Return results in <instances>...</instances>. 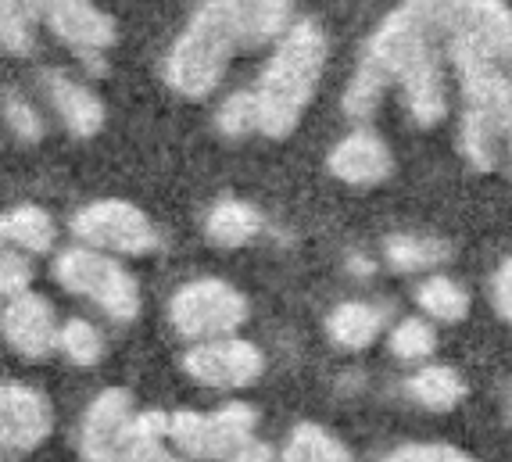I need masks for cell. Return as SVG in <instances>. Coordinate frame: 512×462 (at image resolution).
<instances>
[{
	"mask_svg": "<svg viewBox=\"0 0 512 462\" xmlns=\"http://www.w3.org/2000/svg\"><path fill=\"white\" fill-rule=\"evenodd\" d=\"M294 0H205L165 58V79L180 97H208L230 61L280 40L294 26Z\"/></svg>",
	"mask_w": 512,
	"mask_h": 462,
	"instance_id": "cell-1",
	"label": "cell"
},
{
	"mask_svg": "<svg viewBox=\"0 0 512 462\" xmlns=\"http://www.w3.org/2000/svg\"><path fill=\"white\" fill-rule=\"evenodd\" d=\"M444 47L427 22L405 0L402 8L376 26L366 43V65H373L387 83H398L402 101L416 126H437L448 115V76H444Z\"/></svg>",
	"mask_w": 512,
	"mask_h": 462,
	"instance_id": "cell-2",
	"label": "cell"
},
{
	"mask_svg": "<svg viewBox=\"0 0 512 462\" xmlns=\"http://www.w3.org/2000/svg\"><path fill=\"white\" fill-rule=\"evenodd\" d=\"M326 33L301 18L276 40V51L255 83V108H258V133L265 137H291L298 129L301 115L316 97L319 79L326 69Z\"/></svg>",
	"mask_w": 512,
	"mask_h": 462,
	"instance_id": "cell-3",
	"label": "cell"
},
{
	"mask_svg": "<svg viewBox=\"0 0 512 462\" xmlns=\"http://www.w3.org/2000/svg\"><path fill=\"white\" fill-rule=\"evenodd\" d=\"M430 33L441 40L448 61L455 54L509 65L512 61V8L505 0H409Z\"/></svg>",
	"mask_w": 512,
	"mask_h": 462,
	"instance_id": "cell-4",
	"label": "cell"
},
{
	"mask_svg": "<svg viewBox=\"0 0 512 462\" xmlns=\"http://www.w3.org/2000/svg\"><path fill=\"white\" fill-rule=\"evenodd\" d=\"M54 276L65 291L79 294V298L94 301L104 316L129 323L140 312V287L137 276L126 266H119L108 251L97 248H69L54 262Z\"/></svg>",
	"mask_w": 512,
	"mask_h": 462,
	"instance_id": "cell-5",
	"label": "cell"
},
{
	"mask_svg": "<svg viewBox=\"0 0 512 462\" xmlns=\"http://www.w3.org/2000/svg\"><path fill=\"white\" fill-rule=\"evenodd\" d=\"M258 412L251 405H222L215 412H169V441L187 459L226 462L244 441L255 437Z\"/></svg>",
	"mask_w": 512,
	"mask_h": 462,
	"instance_id": "cell-6",
	"label": "cell"
},
{
	"mask_svg": "<svg viewBox=\"0 0 512 462\" xmlns=\"http://www.w3.org/2000/svg\"><path fill=\"white\" fill-rule=\"evenodd\" d=\"M172 326L190 341H215L237 334L248 319V298L226 280H194L172 298Z\"/></svg>",
	"mask_w": 512,
	"mask_h": 462,
	"instance_id": "cell-7",
	"label": "cell"
},
{
	"mask_svg": "<svg viewBox=\"0 0 512 462\" xmlns=\"http://www.w3.org/2000/svg\"><path fill=\"white\" fill-rule=\"evenodd\" d=\"M72 233L86 248L108 251V255H147L158 248V230L144 208H137L133 201H119V197L79 208L72 219Z\"/></svg>",
	"mask_w": 512,
	"mask_h": 462,
	"instance_id": "cell-8",
	"label": "cell"
},
{
	"mask_svg": "<svg viewBox=\"0 0 512 462\" xmlns=\"http://www.w3.org/2000/svg\"><path fill=\"white\" fill-rule=\"evenodd\" d=\"M137 423L133 394L122 387H108L90 402L79 427V452L86 462H122Z\"/></svg>",
	"mask_w": 512,
	"mask_h": 462,
	"instance_id": "cell-9",
	"label": "cell"
},
{
	"mask_svg": "<svg viewBox=\"0 0 512 462\" xmlns=\"http://www.w3.org/2000/svg\"><path fill=\"white\" fill-rule=\"evenodd\" d=\"M183 369L205 387H248L262 377L265 355L240 337H215L197 341L183 359Z\"/></svg>",
	"mask_w": 512,
	"mask_h": 462,
	"instance_id": "cell-10",
	"label": "cell"
},
{
	"mask_svg": "<svg viewBox=\"0 0 512 462\" xmlns=\"http://www.w3.org/2000/svg\"><path fill=\"white\" fill-rule=\"evenodd\" d=\"M47 29L90 69L104 72V54L115 43V22L94 0H58L51 8V18H47Z\"/></svg>",
	"mask_w": 512,
	"mask_h": 462,
	"instance_id": "cell-11",
	"label": "cell"
},
{
	"mask_svg": "<svg viewBox=\"0 0 512 462\" xmlns=\"http://www.w3.org/2000/svg\"><path fill=\"white\" fill-rule=\"evenodd\" d=\"M54 430V409L40 391L22 384H0V448L33 452Z\"/></svg>",
	"mask_w": 512,
	"mask_h": 462,
	"instance_id": "cell-12",
	"label": "cell"
},
{
	"mask_svg": "<svg viewBox=\"0 0 512 462\" xmlns=\"http://www.w3.org/2000/svg\"><path fill=\"white\" fill-rule=\"evenodd\" d=\"M58 330L61 326L54 323L51 301L33 291L15 294L0 308V334L26 359H47L58 348Z\"/></svg>",
	"mask_w": 512,
	"mask_h": 462,
	"instance_id": "cell-13",
	"label": "cell"
},
{
	"mask_svg": "<svg viewBox=\"0 0 512 462\" xmlns=\"http://www.w3.org/2000/svg\"><path fill=\"white\" fill-rule=\"evenodd\" d=\"M330 172L337 180L351 183V187H376L384 183L394 169V158L387 144L369 129H355L341 144H333L330 151Z\"/></svg>",
	"mask_w": 512,
	"mask_h": 462,
	"instance_id": "cell-14",
	"label": "cell"
},
{
	"mask_svg": "<svg viewBox=\"0 0 512 462\" xmlns=\"http://www.w3.org/2000/svg\"><path fill=\"white\" fill-rule=\"evenodd\" d=\"M43 86H47V94H51V101H54V112L69 126V133H76V137H97V133H101L104 104L90 86L65 76V72H47Z\"/></svg>",
	"mask_w": 512,
	"mask_h": 462,
	"instance_id": "cell-15",
	"label": "cell"
},
{
	"mask_svg": "<svg viewBox=\"0 0 512 462\" xmlns=\"http://www.w3.org/2000/svg\"><path fill=\"white\" fill-rule=\"evenodd\" d=\"M58 0H0V47L11 54H29L36 33L47 26Z\"/></svg>",
	"mask_w": 512,
	"mask_h": 462,
	"instance_id": "cell-16",
	"label": "cell"
},
{
	"mask_svg": "<svg viewBox=\"0 0 512 462\" xmlns=\"http://www.w3.org/2000/svg\"><path fill=\"white\" fill-rule=\"evenodd\" d=\"M380 330H384V312L376 305H369V301H344L326 319V334L344 351L369 348L380 337Z\"/></svg>",
	"mask_w": 512,
	"mask_h": 462,
	"instance_id": "cell-17",
	"label": "cell"
},
{
	"mask_svg": "<svg viewBox=\"0 0 512 462\" xmlns=\"http://www.w3.org/2000/svg\"><path fill=\"white\" fill-rule=\"evenodd\" d=\"M0 244L26 251V255H43L54 248V219L40 205H18L0 215Z\"/></svg>",
	"mask_w": 512,
	"mask_h": 462,
	"instance_id": "cell-18",
	"label": "cell"
},
{
	"mask_svg": "<svg viewBox=\"0 0 512 462\" xmlns=\"http://www.w3.org/2000/svg\"><path fill=\"white\" fill-rule=\"evenodd\" d=\"M387 266L398 273H419V269H434L452 258V244L441 237H423V233H398L387 240Z\"/></svg>",
	"mask_w": 512,
	"mask_h": 462,
	"instance_id": "cell-19",
	"label": "cell"
},
{
	"mask_svg": "<svg viewBox=\"0 0 512 462\" xmlns=\"http://www.w3.org/2000/svg\"><path fill=\"white\" fill-rule=\"evenodd\" d=\"M165 441H169V412H158V409L137 412L133 437H129V448L122 455V462H183V455L172 452Z\"/></svg>",
	"mask_w": 512,
	"mask_h": 462,
	"instance_id": "cell-20",
	"label": "cell"
},
{
	"mask_svg": "<svg viewBox=\"0 0 512 462\" xmlns=\"http://www.w3.org/2000/svg\"><path fill=\"white\" fill-rule=\"evenodd\" d=\"M409 394L423 409L448 412L466 398V380L452 366H427L409 380Z\"/></svg>",
	"mask_w": 512,
	"mask_h": 462,
	"instance_id": "cell-21",
	"label": "cell"
},
{
	"mask_svg": "<svg viewBox=\"0 0 512 462\" xmlns=\"http://www.w3.org/2000/svg\"><path fill=\"white\" fill-rule=\"evenodd\" d=\"M205 230H208V240L219 244V248H240V244H248V240L262 230V219H258V212L251 205L230 197V201H219V205L212 208Z\"/></svg>",
	"mask_w": 512,
	"mask_h": 462,
	"instance_id": "cell-22",
	"label": "cell"
},
{
	"mask_svg": "<svg viewBox=\"0 0 512 462\" xmlns=\"http://www.w3.org/2000/svg\"><path fill=\"white\" fill-rule=\"evenodd\" d=\"M276 462H355L344 441L330 434V430L316 427V423H301L287 445H283L280 459Z\"/></svg>",
	"mask_w": 512,
	"mask_h": 462,
	"instance_id": "cell-23",
	"label": "cell"
},
{
	"mask_svg": "<svg viewBox=\"0 0 512 462\" xmlns=\"http://www.w3.org/2000/svg\"><path fill=\"white\" fill-rule=\"evenodd\" d=\"M416 301L437 323H462V319L470 316V294L452 276H430V280H423V287L416 291Z\"/></svg>",
	"mask_w": 512,
	"mask_h": 462,
	"instance_id": "cell-24",
	"label": "cell"
},
{
	"mask_svg": "<svg viewBox=\"0 0 512 462\" xmlns=\"http://www.w3.org/2000/svg\"><path fill=\"white\" fill-rule=\"evenodd\" d=\"M58 348L65 351V359L76 362V366H94L104 355V341L97 334L94 323L86 319H69V323L58 330Z\"/></svg>",
	"mask_w": 512,
	"mask_h": 462,
	"instance_id": "cell-25",
	"label": "cell"
},
{
	"mask_svg": "<svg viewBox=\"0 0 512 462\" xmlns=\"http://www.w3.org/2000/svg\"><path fill=\"white\" fill-rule=\"evenodd\" d=\"M434 348H437L434 326L423 323V319H402V323L394 326V334H391V351L398 355V359H405V362L427 359V355H430Z\"/></svg>",
	"mask_w": 512,
	"mask_h": 462,
	"instance_id": "cell-26",
	"label": "cell"
},
{
	"mask_svg": "<svg viewBox=\"0 0 512 462\" xmlns=\"http://www.w3.org/2000/svg\"><path fill=\"white\" fill-rule=\"evenodd\" d=\"M219 129L226 133V137H248V133H258V108H255V94H251V90H240V94L222 101Z\"/></svg>",
	"mask_w": 512,
	"mask_h": 462,
	"instance_id": "cell-27",
	"label": "cell"
},
{
	"mask_svg": "<svg viewBox=\"0 0 512 462\" xmlns=\"http://www.w3.org/2000/svg\"><path fill=\"white\" fill-rule=\"evenodd\" d=\"M29 283H33V266H29L26 251L11 248V244H0V298L26 294Z\"/></svg>",
	"mask_w": 512,
	"mask_h": 462,
	"instance_id": "cell-28",
	"label": "cell"
},
{
	"mask_svg": "<svg viewBox=\"0 0 512 462\" xmlns=\"http://www.w3.org/2000/svg\"><path fill=\"white\" fill-rule=\"evenodd\" d=\"M0 112H4V122L11 126L15 137H22V140H40L43 137V119L26 97L4 90V97H0Z\"/></svg>",
	"mask_w": 512,
	"mask_h": 462,
	"instance_id": "cell-29",
	"label": "cell"
},
{
	"mask_svg": "<svg viewBox=\"0 0 512 462\" xmlns=\"http://www.w3.org/2000/svg\"><path fill=\"white\" fill-rule=\"evenodd\" d=\"M380 462H480L452 445H402Z\"/></svg>",
	"mask_w": 512,
	"mask_h": 462,
	"instance_id": "cell-30",
	"label": "cell"
},
{
	"mask_svg": "<svg viewBox=\"0 0 512 462\" xmlns=\"http://www.w3.org/2000/svg\"><path fill=\"white\" fill-rule=\"evenodd\" d=\"M491 298H495L498 316L512 323V258H505L502 269H498L495 280H491Z\"/></svg>",
	"mask_w": 512,
	"mask_h": 462,
	"instance_id": "cell-31",
	"label": "cell"
},
{
	"mask_svg": "<svg viewBox=\"0 0 512 462\" xmlns=\"http://www.w3.org/2000/svg\"><path fill=\"white\" fill-rule=\"evenodd\" d=\"M226 462H276V452H273V445H265V441H255V437H251V441H244Z\"/></svg>",
	"mask_w": 512,
	"mask_h": 462,
	"instance_id": "cell-32",
	"label": "cell"
},
{
	"mask_svg": "<svg viewBox=\"0 0 512 462\" xmlns=\"http://www.w3.org/2000/svg\"><path fill=\"white\" fill-rule=\"evenodd\" d=\"M502 158L509 162L512 169V119H509V129H505V144H502Z\"/></svg>",
	"mask_w": 512,
	"mask_h": 462,
	"instance_id": "cell-33",
	"label": "cell"
}]
</instances>
